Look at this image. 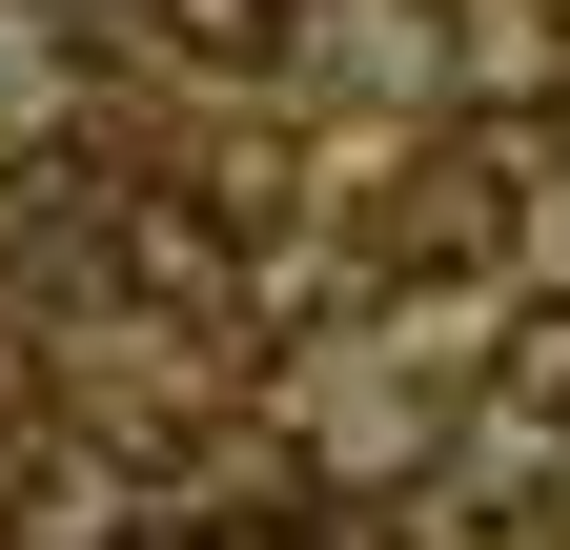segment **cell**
Returning a JSON list of instances; mask_svg holds the SVG:
<instances>
[{"label": "cell", "mask_w": 570, "mask_h": 550, "mask_svg": "<svg viewBox=\"0 0 570 550\" xmlns=\"http://www.w3.org/2000/svg\"><path fill=\"white\" fill-rule=\"evenodd\" d=\"M102 550H225V530H102Z\"/></svg>", "instance_id": "obj_5"}, {"label": "cell", "mask_w": 570, "mask_h": 550, "mask_svg": "<svg viewBox=\"0 0 570 550\" xmlns=\"http://www.w3.org/2000/svg\"><path fill=\"white\" fill-rule=\"evenodd\" d=\"M489 429H570V286L510 306V347H489Z\"/></svg>", "instance_id": "obj_3"}, {"label": "cell", "mask_w": 570, "mask_h": 550, "mask_svg": "<svg viewBox=\"0 0 570 550\" xmlns=\"http://www.w3.org/2000/svg\"><path fill=\"white\" fill-rule=\"evenodd\" d=\"M407 286H469V265H510V144H449L428 184H387V225H367Z\"/></svg>", "instance_id": "obj_2"}, {"label": "cell", "mask_w": 570, "mask_h": 550, "mask_svg": "<svg viewBox=\"0 0 570 550\" xmlns=\"http://www.w3.org/2000/svg\"><path fill=\"white\" fill-rule=\"evenodd\" d=\"M184 61H285V0H142Z\"/></svg>", "instance_id": "obj_4"}, {"label": "cell", "mask_w": 570, "mask_h": 550, "mask_svg": "<svg viewBox=\"0 0 570 550\" xmlns=\"http://www.w3.org/2000/svg\"><path fill=\"white\" fill-rule=\"evenodd\" d=\"M102 265H122L142 306L225 326V306H245V204H225V184H122V204H102Z\"/></svg>", "instance_id": "obj_1"}]
</instances>
